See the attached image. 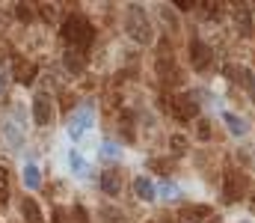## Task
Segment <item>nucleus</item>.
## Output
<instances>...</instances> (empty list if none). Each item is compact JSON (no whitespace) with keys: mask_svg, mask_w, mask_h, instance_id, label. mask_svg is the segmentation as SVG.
<instances>
[{"mask_svg":"<svg viewBox=\"0 0 255 223\" xmlns=\"http://www.w3.org/2000/svg\"><path fill=\"white\" fill-rule=\"evenodd\" d=\"M63 39L74 48V51H83V48L92 45L95 30H92V24H89L83 15H71V18H65V24H63Z\"/></svg>","mask_w":255,"mask_h":223,"instance_id":"nucleus-1","label":"nucleus"},{"mask_svg":"<svg viewBox=\"0 0 255 223\" xmlns=\"http://www.w3.org/2000/svg\"><path fill=\"white\" fill-rule=\"evenodd\" d=\"M125 30H128V36H130L133 42H139V45H148V42L154 39L148 15H145V9H142V6H136V3H130V6H128Z\"/></svg>","mask_w":255,"mask_h":223,"instance_id":"nucleus-2","label":"nucleus"},{"mask_svg":"<svg viewBox=\"0 0 255 223\" xmlns=\"http://www.w3.org/2000/svg\"><path fill=\"white\" fill-rule=\"evenodd\" d=\"M92 122H95V113H92V107L89 104H83V107H77L71 116H68V137L71 140H80L89 128H92Z\"/></svg>","mask_w":255,"mask_h":223,"instance_id":"nucleus-3","label":"nucleus"},{"mask_svg":"<svg viewBox=\"0 0 255 223\" xmlns=\"http://www.w3.org/2000/svg\"><path fill=\"white\" fill-rule=\"evenodd\" d=\"M166 107H172V113H175L178 119H184V122H190L193 116L199 113V101L193 98L190 92H187V95H178L175 101L169 98V104H166Z\"/></svg>","mask_w":255,"mask_h":223,"instance_id":"nucleus-4","label":"nucleus"},{"mask_svg":"<svg viewBox=\"0 0 255 223\" xmlns=\"http://www.w3.org/2000/svg\"><path fill=\"white\" fill-rule=\"evenodd\" d=\"M33 119H36V125H51L54 122V104H51L48 95L33 98Z\"/></svg>","mask_w":255,"mask_h":223,"instance_id":"nucleus-5","label":"nucleus"},{"mask_svg":"<svg viewBox=\"0 0 255 223\" xmlns=\"http://www.w3.org/2000/svg\"><path fill=\"white\" fill-rule=\"evenodd\" d=\"M190 63H193L196 72H205V69L211 66V48H208L205 42H199V39L190 42Z\"/></svg>","mask_w":255,"mask_h":223,"instance_id":"nucleus-6","label":"nucleus"},{"mask_svg":"<svg viewBox=\"0 0 255 223\" xmlns=\"http://www.w3.org/2000/svg\"><path fill=\"white\" fill-rule=\"evenodd\" d=\"M241 194H244V179H241L238 173H226V185H223V197H226V203H238Z\"/></svg>","mask_w":255,"mask_h":223,"instance_id":"nucleus-7","label":"nucleus"},{"mask_svg":"<svg viewBox=\"0 0 255 223\" xmlns=\"http://www.w3.org/2000/svg\"><path fill=\"white\" fill-rule=\"evenodd\" d=\"M101 191H104L107 197L122 194V173H119V170H107V173L101 176Z\"/></svg>","mask_w":255,"mask_h":223,"instance_id":"nucleus-8","label":"nucleus"},{"mask_svg":"<svg viewBox=\"0 0 255 223\" xmlns=\"http://www.w3.org/2000/svg\"><path fill=\"white\" fill-rule=\"evenodd\" d=\"M133 194H136V200H145V203H151L154 197H157V191H154V185L145 179V176H139V179H133Z\"/></svg>","mask_w":255,"mask_h":223,"instance_id":"nucleus-9","label":"nucleus"},{"mask_svg":"<svg viewBox=\"0 0 255 223\" xmlns=\"http://www.w3.org/2000/svg\"><path fill=\"white\" fill-rule=\"evenodd\" d=\"M68 167H71V173H74V176H86V173H89V164L83 161V155H80L77 149H71V152H68Z\"/></svg>","mask_w":255,"mask_h":223,"instance_id":"nucleus-10","label":"nucleus"},{"mask_svg":"<svg viewBox=\"0 0 255 223\" xmlns=\"http://www.w3.org/2000/svg\"><path fill=\"white\" fill-rule=\"evenodd\" d=\"M83 66H86V60H83V54L71 48V51L65 54V69H68V72H74V74H80V72H83Z\"/></svg>","mask_w":255,"mask_h":223,"instance_id":"nucleus-11","label":"nucleus"},{"mask_svg":"<svg viewBox=\"0 0 255 223\" xmlns=\"http://www.w3.org/2000/svg\"><path fill=\"white\" fill-rule=\"evenodd\" d=\"M184 215L193 218L196 223H214V221H217V218H214V212H211V209H205V206H193V209H187Z\"/></svg>","mask_w":255,"mask_h":223,"instance_id":"nucleus-12","label":"nucleus"},{"mask_svg":"<svg viewBox=\"0 0 255 223\" xmlns=\"http://www.w3.org/2000/svg\"><path fill=\"white\" fill-rule=\"evenodd\" d=\"M98 221H101V223H128V218L119 212V209H113V206H104V209L98 212Z\"/></svg>","mask_w":255,"mask_h":223,"instance_id":"nucleus-13","label":"nucleus"},{"mask_svg":"<svg viewBox=\"0 0 255 223\" xmlns=\"http://www.w3.org/2000/svg\"><path fill=\"white\" fill-rule=\"evenodd\" d=\"M223 122L229 125V131H232L235 137H241V134H247V122H244L241 116H235V113H223Z\"/></svg>","mask_w":255,"mask_h":223,"instance_id":"nucleus-14","label":"nucleus"},{"mask_svg":"<svg viewBox=\"0 0 255 223\" xmlns=\"http://www.w3.org/2000/svg\"><path fill=\"white\" fill-rule=\"evenodd\" d=\"M24 185H27L30 191H36V188L42 185V179H39V167H36V164H27V167H24Z\"/></svg>","mask_w":255,"mask_h":223,"instance_id":"nucleus-15","label":"nucleus"},{"mask_svg":"<svg viewBox=\"0 0 255 223\" xmlns=\"http://www.w3.org/2000/svg\"><path fill=\"white\" fill-rule=\"evenodd\" d=\"M157 74H160V80H178V72H175L172 60L166 63V57H160V60H157Z\"/></svg>","mask_w":255,"mask_h":223,"instance_id":"nucleus-16","label":"nucleus"},{"mask_svg":"<svg viewBox=\"0 0 255 223\" xmlns=\"http://www.w3.org/2000/svg\"><path fill=\"white\" fill-rule=\"evenodd\" d=\"M3 137L9 140V146H12V152H15V149L21 146V131L15 128V122H6V125H3Z\"/></svg>","mask_w":255,"mask_h":223,"instance_id":"nucleus-17","label":"nucleus"},{"mask_svg":"<svg viewBox=\"0 0 255 223\" xmlns=\"http://www.w3.org/2000/svg\"><path fill=\"white\" fill-rule=\"evenodd\" d=\"M24 218H27V223H42V212H39L36 200H24Z\"/></svg>","mask_w":255,"mask_h":223,"instance_id":"nucleus-18","label":"nucleus"},{"mask_svg":"<svg viewBox=\"0 0 255 223\" xmlns=\"http://www.w3.org/2000/svg\"><path fill=\"white\" fill-rule=\"evenodd\" d=\"M9 203V173L0 167V206Z\"/></svg>","mask_w":255,"mask_h":223,"instance_id":"nucleus-19","label":"nucleus"},{"mask_svg":"<svg viewBox=\"0 0 255 223\" xmlns=\"http://www.w3.org/2000/svg\"><path fill=\"white\" fill-rule=\"evenodd\" d=\"M119 155H122V149L116 146V143H110V140H107V143H101V158H107V161H116Z\"/></svg>","mask_w":255,"mask_h":223,"instance_id":"nucleus-20","label":"nucleus"},{"mask_svg":"<svg viewBox=\"0 0 255 223\" xmlns=\"http://www.w3.org/2000/svg\"><path fill=\"white\" fill-rule=\"evenodd\" d=\"M238 27H241V33H244V36H247V33H253V24H250V12H247V9L238 15Z\"/></svg>","mask_w":255,"mask_h":223,"instance_id":"nucleus-21","label":"nucleus"},{"mask_svg":"<svg viewBox=\"0 0 255 223\" xmlns=\"http://www.w3.org/2000/svg\"><path fill=\"white\" fill-rule=\"evenodd\" d=\"M172 152H175V155H184V152H187V140H184L181 134L172 137Z\"/></svg>","mask_w":255,"mask_h":223,"instance_id":"nucleus-22","label":"nucleus"},{"mask_svg":"<svg viewBox=\"0 0 255 223\" xmlns=\"http://www.w3.org/2000/svg\"><path fill=\"white\" fill-rule=\"evenodd\" d=\"M160 194H163L166 200H175V197H178V188H175L172 182H163V188H160Z\"/></svg>","mask_w":255,"mask_h":223,"instance_id":"nucleus-23","label":"nucleus"},{"mask_svg":"<svg viewBox=\"0 0 255 223\" xmlns=\"http://www.w3.org/2000/svg\"><path fill=\"white\" fill-rule=\"evenodd\" d=\"M33 74H36V66H27V69H21L18 80H21V83H33Z\"/></svg>","mask_w":255,"mask_h":223,"instance_id":"nucleus-24","label":"nucleus"},{"mask_svg":"<svg viewBox=\"0 0 255 223\" xmlns=\"http://www.w3.org/2000/svg\"><path fill=\"white\" fill-rule=\"evenodd\" d=\"M15 12H18V18H21V21H30V18H33V12L27 9V3H18V6H15Z\"/></svg>","mask_w":255,"mask_h":223,"instance_id":"nucleus-25","label":"nucleus"},{"mask_svg":"<svg viewBox=\"0 0 255 223\" xmlns=\"http://www.w3.org/2000/svg\"><path fill=\"white\" fill-rule=\"evenodd\" d=\"M199 137H202V140H208V137H211V128H208V122H205V119H199Z\"/></svg>","mask_w":255,"mask_h":223,"instance_id":"nucleus-26","label":"nucleus"},{"mask_svg":"<svg viewBox=\"0 0 255 223\" xmlns=\"http://www.w3.org/2000/svg\"><path fill=\"white\" fill-rule=\"evenodd\" d=\"M172 6H178V9H184V12H187V9H193V6H196V3H190V0H175Z\"/></svg>","mask_w":255,"mask_h":223,"instance_id":"nucleus-27","label":"nucleus"},{"mask_svg":"<svg viewBox=\"0 0 255 223\" xmlns=\"http://www.w3.org/2000/svg\"><path fill=\"white\" fill-rule=\"evenodd\" d=\"M6 77H9V66L0 60V83H6Z\"/></svg>","mask_w":255,"mask_h":223,"instance_id":"nucleus-28","label":"nucleus"},{"mask_svg":"<svg viewBox=\"0 0 255 223\" xmlns=\"http://www.w3.org/2000/svg\"><path fill=\"white\" fill-rule=\"evenodd\" d=\"M74 218H77V223H89V221H86V212H83V209H80V206H77V209H74Z\"/></svg>","mask_w":255,"mask_h":223,"instance_id":"nucleus-29","label":"nucleus"}]
</instances>
